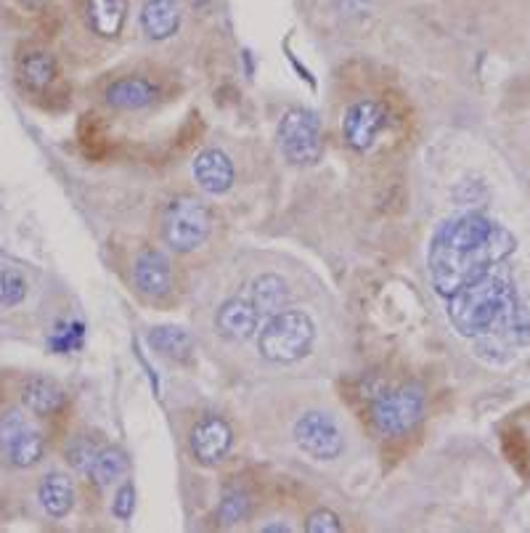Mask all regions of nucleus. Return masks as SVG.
I'll return each mask as SVG.
<instances>
[{
    "label": "nucleus",
    "instance_id": "5",
    "mask_svg": "<svg viewBox=\"0 0 530 533\" xmlns=\"http://www.w3.org/2000/svg\"><path fill=\"white\" fill-rule=\"evenodd\" d=\"M424 414V393L419 385H398V388L382 390L371 401L369 417L371 427L382 438H398L409 435L419 425Z\"/></svg>",
    "mask_w": 530,
    "mask_h": 533
},
{
    "label": "nucleus",
    "instance_id": "20",
    "mask_svg": "<svg viewBox=\"0 0 530 533\" xmlns=\"http://www.w3.org/2000/svg\"><path fill=\"white\" fill-rule=\"evenodd\" d=\"M289 290L287 282L276 274H260L250 287V303L260 313V319H271L273 313L287 308Z\"/></svg>",
    "mask_w": 530,
    "mask_h": 533
},
{
    "label": "nucleus",
    "instance_id": "15",
    "mask_svg": "<svg viewBox=\"0 0 530 533\" xmlns=\"http://www.w3.org/2000/svg\"><path fill=\"white\" fill-rule=\"evenodd\" d=\"M194 181L207 194H226L234 186V165L220 149H205L194 160Z\"/></svg>",
    "mask_w": 530,
    "mask_h": 533
},
{
    "label": "nucleus",
    "instance_id": "9",
    "mask_svg": "<svg viewBox=\"0 0 530 533\" xmlns=\"http://www.w3.org/2000/svg\"><path fill=\"white\" fill-rule=\"evenodd\" d=\"M530 343V311L523 305V300L488 332V335L477 337L475 348L477 356H483L485 361L501 364L507 358L515 356L517 351H523Z\"/></svg>",
    "mask_w": 530,
    "mask_h": 533
},
{
    "label": "nucleus",
    "instance_id": "16",
    "mask_svg": "<svg viewBox=\"0 0 530 533\" xmlns=\"http://www.w3.org/2000/svg\"><path fill=\"white\" fill-rule=\"evenodd\" d=\"M22 404L38 417H53L67 406V390L51 377H30L22 385Z\"/></svg>",
    "mask_w": 530,
    "mask_h": 533
},
{
    "label": "nucleus",
    "instance_id": "25",
    "mask_svg": "<svg viewBox=\"0 0 530 533\" xmlns=\"http://www.w3.org/2000/svg\"><path fill=\"white\" fill-rule=\"evenodd\" d=\"M24 297H27V279L16 268H3L0 271V305L14 308L24 303Z\"/></svg>",
    "mask_w": 530,
    "mask_h": 533
},
{
    "label": "nucleus",
    "instance_id": "19",
    "mask_svg": "<svg viewBox=\"0 0 530 533\" xmlns=\"http://www.w3.org/2000/svg\"><path fill=\"white\" fill-rule=\"evenodd\" d=\"M181 24V11L175 0H146L141 8V27L152 40L173 38Z\"/></svg>",
    "mask_w": 530,
    "mask_h": 533
},
{
    "label": "nucleus",
    "instance_id": "13",
    "mask_svg": "<svg viewBox=\"0 0 530 533\" xmlns=\"http://www.w3.org/2000/svg\"><path fill=\"white\" fill-rule=\"evenodd\" d=\"M104 99L117 112H138V109L152 107L154 99H157V85L149 77L141 75L117 77L106 85Z\"/></svg>",
    "mask_w": 530,
    "mask_h": 533
},
{
    "label": "nucleus",
    "instance_id": "31",
    "mask_svg": "<svg viewBox=\"0 0 530 533\" xmlns=\"http://www.w3.org/2000/svg\"><path fill=\"white\" fill-rule=\"evenodd\" d=\"M260 531L263 533H289L292 531V526H287V523H273V526H263Z\"/></svg>",
    "mask_w": 530,
    "mask_h": 533
},
{
    "label": "nucleus",
    "instance_id": "26",
    "mask_svg": "<svg viewBox=\"0 0 530 533\" xmlns=\"http://www.w3.org/2000/svg\"><path fill=\"white\" fill-rule=\"evenodd\" d=\"M99 454V446L88 438H77L67 446V462L75 467L77 473H88L93 465V459Z\"/></svg>",
    "mask_w": 530,
    "mask_h": 533
},
{
    "label": "nucleus",
    "instance_id": "12",
    "mask_svg": "<svg viewBox=\"0 0 530 533\" xmlns=\"http://www.w3.org/2000/svg\"><path fill=\"white\" fill-rule=\"evenodd\" d=\"M133 282H136V290L144 297H159L170 295L173 290V266L167 260L165 252L154 250V247H146V250L138 252L136 266H133Z\"/></svg>",
    "mask_w": 530,
    "mask_h": 533
},
{
    "label": "nucleus",
    "instance_id": "30",
    "mask_svg": "<svg viewBox=\"0 0 530 533\" xmlns=\"http://www.w3.org/2000/svg\"><path fill=\"white\" fill-rule=\"evenodd\" d=\"M16 3L27 8V11H40V8L46 6L48 0H16Z\"/></svg>",
    "mask_w": 530,
    "mask_h": 533
},
{
    "label": "nucleus",
    "instance_id": "27",
    "mask_svg": "<svg viewBox=\"0 0 530 533\" xmlns=\"http://www.w3.org/2000/svg\"><path fill=\"white\" fill-rule=\"evenodd\" d=\"M83 324L80 321H72V324H64V327L56 329V335L51 337V348L56 353H69L83 345Z\"/></svg>",
    "mask_w": 530,
    "mask_h": 533
},
{
    "label": "nucleus",
    "instance_id": "1",
    "mask_svg": "<svg viewBox=\"0 0 530 533\" xmlns=\"http://www.w3.org/2000/svg\"><path fill=\"white\" fill-rule=\"evenodd\" d=\"M515 247V234L501 223L480 213L454 215L440 226L427 250L432 287L438 295L451 297L467 282L504 263Z\"/></svg>",
    "mask_w": 530,
    "mask_h": 533
},
{
    "label": "nucleus",
    "instance_id": "21",
    "mask_svg": "<svg viewBox=\"0 0 530 533\" xmlns=\"http://www.w3.org/2000/svg\"><path fill=\"white\" fill-rule=\"evenodd\" d=\"M128 16V0H88V24L99 38H117Z\"/></svg>",
    "mask_w": 530,
    "mask_h": 533
},
{
    "label": "nucleus",
    "instance_id": "29",
    "mask_svg": "<svg viewBox=\"0 0 530 533\" xmlns=\"http://www.w3.org/2000/svg\"><path fill=\"white\" fill-rule=\"evenodd\" d=\"M305 531L308 533H340L342 523L332 510H316L311 518H308V523H305Z\"/></svg>",
    "mask_w": 530,
    "mask_h": 533
},
{
    "label": "nucleus",
    "instance_id": "7",
    "mask_svg": "<svg viewBox=\"0 0 530 533\" xmlns=\"http://www.w3.org/2000/svg\"><path fill=\"white\" fill-rule=\"evenodd\" d=\"M292 435H295L297 449L311 459H318V462H334L345 454L342 427L337 425V419L332 414L321 412V409H313V412L297 417Z\"/></svg>",
    "mask_w": 530,
    "mask_h": 533
},
{
    "label": "nucleus",
    "instance_id": "8",
    "mask_svg": "<svg viewBox=\"0 0 530 533\" xmlns=\"http://www.w3.org/2000/svg\"><path fill=\"white\" fill-rule=\"evenodd\" d=\"M0 454L16 470H30L43 462L46 438L38 427H32L22 412H6L0 417Z\"/></svg>",
    "mask_w": 530,
    "mask_h": 533
},
{
    "label": "nucleus",
    "instance_id": "22",
    "mask_svg": "<svg viewBox=\"0 0 530 533\" xmlns=\"http://www.w3.org/2000/svg\"><path fill=\"white\" fill-rule=\"evenodd\" d=\"M146 343L159 356L170 358V361H186L194 351V340L186 329L181 327H157L146 335Z\"/></svg>",
    "mask_w": 530,
    "mask_h": 533
},
{
    "label": "nucleus",
    "instance_id": "17",
    "mask_svg": "<svg viewBox=\"0 0 530 533\" xmlns=\"http://www.w3.org/2000/svg\"><path fill=\"white\" fill-rule=\"evenodd\" d=\"M38 502L48 518H67L72 507H75V486H72V480L64 473H48L46 478L40 480Z\"/></svg>",
    "mask_w": 530,
    "mask_h": 533
},
{
    "label": "nucleus",
    "instance_id": "24",
    "mask_svg": "<svg viewBox=\"0 0 530 533\" xmlns=\"http://www.w3.org/2000/svg\"><path fill=\"white\" fill-rule=\"evenodd\" d=\"M252 512V499L247 491L242 488H228L223 499L218 504V520L220 526H236V523H244L250 518Z\"/></svg>",
    "mask_w": 530,
    "mask_h": 533
},
{
    "label": "nucleus",
    "instance_id": "28",
    "mask_svg": "<svg viewBox=\"0 0 530 533\" xmlns=\"http://www.w3.org/2000/svg\"><path fill=\"white\" fill-rule=\"evenodd\" d=\"M133 510H136V488H133V483H125V486H120V491L114 494L112 515L117 520H130L133 518Z\"/></svg>",
    "mask_w": 530,
    "mask_h": 533
},
{
    "label": "nucleus",
    "instance_id": "32",
    "mask_svg": "<svg viewBox=\"0 0 530 533\" xmlns=\"http://www.w3.org/2000/svg\"><path fill=\"white\" fill-rule=\"evenodd\" d=\"M191 8H207L212 3V0H186Z\"/></svg>",
    "mask_w": 530,
    "mask_h": 533
},
{
    "label": "nucleus",
    "instance_id": "23",
    "mask_svg": "<svg viewBox=\"0 0 530 533\" xmlns=\"http://www.w3.org/2000/svg\"><path fill=\"white\" fill-rule=\"evenodd\" d=\"M128 467L130 462L128 457H125V451L117 449V446H104V449H99L96 459H93L88 475H91V480L96 486L106 488L112 486V483H117V480L125 478Z\"/></svg>",
    "mask_w": 530,
    "mask_h": 533
},
{
    "label": "nucleus",
    "instance_id": "10",
    "mask_svg": "<svg viewBox=\"0 0 530 533\" xmlns=\"http://www.w3.org/2000/svg\"><path fill=\"white\" fill-rule=\"evenodd\" d=\"M387 125V107L377 99H358L342 117V138L353 152H369Z\"/></svg>",
    "mask_w": 530,
    "mask_h": 533
},
{
    "label": "nucleus",
    "instance_id": "3",
    "mask_svg": "<svg viewBox=\"0 0 530 533\" xmlns=\"http://www.w3.org/2000/svg\"><path fill=\"white\" fill-rule=\"evenodd\" d=\"M313 340H316V327L311 316L297 308H284L273 313L260 329L258 351L271 364H295L311 351Z\"/></svg>",
    "mask_w": 530,
    "mask_h": 533
},
{
    "label": "nucleus",
    "instance_id": "2",
    "mask_svg": "<svg viewBox=\"0 0 530 533\" xmlns=\"http://www.w3.org/2000/svg\"><path fill=\"white\" fill-rule=\"evenodd\" d=\"M517 303L520 297L512 279L491 268L448 297V321L462 337L477 340L488 335Z\"/></svg>",
    "mask_w": 530,
    "mask_h": 533
},
{
    "label": "nucleus",
    "instance_id": "18",
    "mask_svg": "<svg viewBox=\"0 0 530 533\" xmlns=\"http://www.w3.org/2000/svg\"><path fill=\"white\" fill-rule=\"evenodd\" d=\"M19 77L22 83L30 88V91H48L56 77H59V64L53 59L51 51H43V48H32L27 54L19 59Z\"/></svg>",
    "mask_w": 530,
    "mask_h": 533
},
{
    "label": "nucleus",
    "instance_id": "6",
    "mask_svg": "<svg viewBox=\"0 0 530 533\" xmlns=\"http://www.w3.org/2000/svg\"><path fill=\"white\" fill-rule=\"evenodd\" d=\"M281 154L297 168H311L324 154V138L318 117L308 109H289L279 122Z\"/></svg>",
    "mask_w": 530,
    "mask_h": 533
},
{
    "label": "nucleus",
    "instance_id": "11",
    "mask_svg": "<svg viewBox=\"0 0 530 533\" xmlns=\"http://www.w3.org/2000/svg\"><path fill=\"white\" fill-rule=\"evenodd\" d=\"M234 446V430L226 419L218 414H207L191 427L189 449L199 465L215 467L228 457V451Z\"/></svg>",
    "mask_w": 530,
    "mask_h": 533
},
{
    "label": "nucleus",
    "instance_id": "14",
    "mask_svg": "<svg viewBox=\"0 0 530 533\" xmlns=\"http://www.w3.org/2000/svg\"><path fill=\"white\" fill-rule=\"evenodd\" d=\"M260 313L255 311V305L244 297H234L228 303L220 305L218 316H215V329L220 337H226L231 343H244L258 332Z\"/></svg>",
    "mask_w": 530,
    "mask_h": 533
},
{
    "label": "nucleus",
    "instance_id": "4",
    "mask_svg": "<svg viewBox=\"0 0 530 533\" xmlns=\"http://www.w3.org/2000/svg\"><path fill=\"white\" fill-rule=\"evenodd\" d=\"M212 231V215L199 197L178 194L167 202L162 218V237L175 252H194L207 242Z\"/></svg>",
    "mask_w": 530,
    "mask_h": 533
}]
</instances>
